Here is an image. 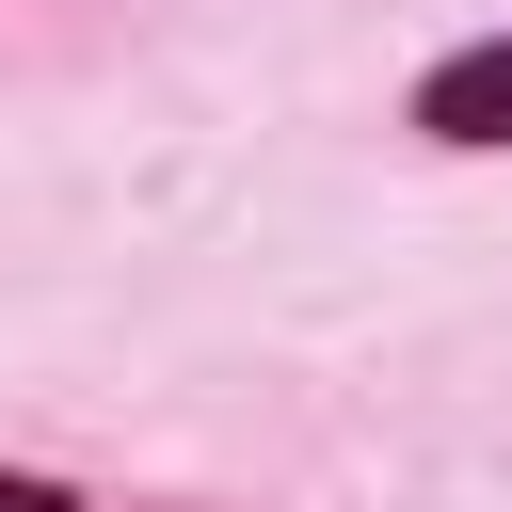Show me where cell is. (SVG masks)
Masks as SVG:
<instances>
[{
	"mask_svg": "<svg viewBox=\"0 0 512 512\" xmlns=\"http://www.w3.org/2000/svg\"><path fill=\"white\" fill-rule=\"evenodd\" d=\"M416 128H432V144H512V32H496V48H464V64H432Z\"/></svg>",
	"mask_w": 512,
	"mask_h": 512,
	"instance_id": "1",
	"label": "cell"
},
{
	"mask_svg": "<svg viewBox=\"0 0 512 512\" xmlns=\"http://www.w3.org/2000/svg\"><path fill=\"white\" fill-rule=\"evenodd\" d=\"M0 512H64V496H48V480H16V464H0Z\"/></svg>",
	"mask_w": 512,
	"mask_h": 512,
	"instance_id": "2",
	"label": "cell"
}]
</instances>
